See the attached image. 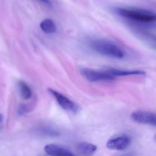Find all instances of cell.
I'll use <instances>...</instances> for the list:
<instances>
[{
    "label": "cell",
    "instance_id": "obj_1",
    "mask_svg": "<svg viewBox=\"0 0 156 156\" xmlns=\"http://www.w3.org/2000/svg\"><path fill=\"white\" fill-rule=\"evenodd\" d=\"M115 11L120 16L139 22L150 23L156 21V15L145 10L116 8Z\"/></svg>",
    "mask_w": 156,
    "mask_h": 156
},
{
    "label": "cell",
    "instance_id": "obj_2",
    "mask_svg": "<svg viewBox=\"0 0 156 156\" xmlns=\"http://www.w3.org/2000/svg\"><path fill=\"white\" fill-rule=\"evenodd\" d=\"M90 46L96 52L111 58L122 59L124 56V52L119 47L108 42L94 41Z\"/></svg>",
    "mask_w": 156,
    "mask_h": 156
},
{
    "label": "cell",
    "instance_id": "obj_3",
    "mask_svg": "<svg viewBox=\"0 0 156 156\" xmlns=\"http://www.w3.org/2000/svg\"><path fill=\"white\" fill-rule=\"evenodd\" d=\"M80 73L85 79L90 82L111 81L115 79V76L107 72H98L90 68H81Z\"/></svg>",
    "mask_w": 156,
    "mask_h": 156
},
{
    "label": "cell",
    "instance_id": "obj_4",
    "mask_svg": "<svg viewBox=\"0 0 156 156\" xmlns=\"http://www.w3.org/2000/svg\"><path fill=\"white\" fill-rule=\"evenodd\" d=\"M130 116L131 119L137 123L151 125L154 126H156V115L152 112L137 110L133 112Z\"/></svg>",
    "mask_w": 156,
    "mask_h": 156
},
{
    "label": "cell",
    "instance_id": "obj_5",
    "mask_svg": "<svg viewBox=\"0 0 156 156\" xmlns=\"http://www.w3.org/2000/svg\"><path fill=\"white\" fill-rule=\"evenodd\" d=\"M130 143V139L126 135L109 140L107 142L106 146L108 148L114 150H123L127 147Z\"/></svg>",
    "mask_w": 156,
    "mask_h": 156
},
{
    "label": "cell",
    "instance_id": "obj_6",
    "mask_svg": "<svg viewBox=\"0 0 156 156\" xmlns=\"http://www.w3.org/2000/svg\"><path fill=\"white\" fill-rule=\"evenodd\" d=\"M48 90L55 97L58 104L62 108L69 111H75L76 109L75 105L72 100L53 89L49 88Z\"/></svg>",
    "mask_w": 156,
    "mask_h": 156
},
{
    "label": "cell",
    "instance_id": "obj_7",
    "mask_svg": "<svg viewBox=\"0 0 156 156\" xmlns=\"http://www.w3.org/2000/svg\"><path fill=\"white\" fill-rule=\"evenodd\" d=\"M45 152L51 156H72L74 155L72 151L66 148L55 144L46 145L44 148Z\"/></svg>",
    "mask_w": 156,
    "mask_h": 156
},
{
    "label": "cell",
    "instance_id": "obj_8",
    "mask_svg": "<svg viewBox=\"0 0 156 156\" xmlns=\"http://www.w3.org/2000/svg\"><path fill=\"white\" fill-rule=\"evenodd\" d=\"M97 149V147L94 144L88 142H82L76 146V151L82 156H91Z\"/></svg>",
    "mask_w": 156,
    "mask_h": 156
},
{
    "label": "cell",
    "instance_id": "obj_9",
    "mask_svg": "<svg viewBox=\"0 0 156 156\" xmlns=\"http://www.w3.org/2000/svg\"><path fill=\"white\" fill-rule=\"evenodd\" d=\"M107 72L113 76H126L135 75H144L146 74L145 72L140 70L136 71H125V70H118L114 68H108Z\"/></svg>",
    "mask_w": 156,
    "mask_h": 156
},
{
    "label": "cell",
    "instance_id": "obj_10",
    "mask_svg": "<svg viewBox=\"0 0 156 156\" xmlns=\"http://www.w3.org/2000/svg\"><path fill=\"white\" fill-rule=\"evenodd\" d=\"M41 28L46 34L54 33L56 31V26L54 22L50 19H46L41 23Z\"/></svg>",
    "mask_w": 156,
    "mask_h": 156
},
{
    "label": "cell",
    "instance_id": "obj_11",
    "mask_svg": "<svg viewBox=\"0 0 156 156\" xmlns=\"http://www.w3.org/2000/svg\"><path fill=\"white\" fill-rule=\"evenodd\" d=\"M19 85L22 98L24 100L30 99L32 96V92L30 87L22 81L19 82Z\"/></svg>",
    "mask_w": 156,
    "mask_h": 156
},
{
    "label": "cell",
    "instance_id": "obj_12",
    "mask_svg": "<svg viewBox=\"0 0 156 156\" xmlns=\"http://www.w3.org/2000/svg\"><path fill=\"white\" fill-rule=\"evenodd\" d=\"M30 108L29 106L25 105V104H21L19 106V109H18V113L20 115H22L25 113L29 112L30 111Z\"/></svg>",
    "mask_w": 156,
    "mask_h": 156
},
{
    "label": "cell",
    "instance_id": "obj_13",
    "mask_svg": "<svg viewBox=\"0 0 156 156\" xmlns=\"http://www.w3.org/2000/svg\"><path fill=\"white\" fill-rule=\"evenodd\" d=\"M41 1L44 3H46L47 5H51V2L49 0H41Z\"/></svg>",
    "mask_w": 156,
    "mask_h": 156
},
{
    "label": "cell",
    "instance_id": "obj_14",
    "mask_svg": "<svg viewBox=\"0 0 156 156\" xmlns=\"http://www.w3.org/2000/svg\"><path fill=\"white\" fill-rule=\"evenodd\" d=\"M2 119H3V116L1 114H0V124L2 122Z\"/></svg>",
    "mask_w": 156,
    "mask_h": 156
}]
</instances>
